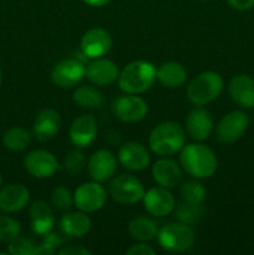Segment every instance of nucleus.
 Here are the masks:
<instances>
[{
	"instance_id": "nucleus-41",
	"label": "nucleus",
	"mask_w": 254,
	"mask_h": 255,
	"mask_svg": "<svg viewBox=\"0 0 254 255\" xmlns=\"http://www.w3.org/2000/svg\"><path fill=\"white\" fill-rule=\"evenodd\" d=\"M1 186H2V176L0 174V188H1Z\"/></svg>"
},
{
	"instance_id": "nucleus-2",
	"label": "nucleus",
	"mask_w": 254,
	"mask_h": 255,
	"mask_svg": "<svg viewBox=\"0 0 254 255\" xmlns=\"http://www.w3.org/2000/svg\"><path fill=\"white\" fill-rule=\"evenodd\" d=\"M157 69L152 62L146 60H136L120 71L117 84L125 94L139 95L151 89L156 81Z\"/></svg>"
},
{
	"instance_id": "nucleus-32",
	"label": "nucleus",
	"mask_w": 254,
	"mask_h": 255,
	"mask_svg": "<svg viewBox=\"0 0 254 255\" xmlns=\"http://www.w3.org/2000/svg\"><path fill=\"white\" fill-rule=\"evenodd\" d=\"M37 244L34 239L20 234L7 243V253L11 255H35Z\"/></svg>"
},
{
	"instance_id": "nucleus-30",
	"label": "nucleus",
	"mask_w": 254,
	"mask_h": 255,
	"mask_svg": "<svg viewBox=\"0 0 254 255\" xmlns=\"http://www.w3.org/2000/svg\"><path fill=\"white\" fill-rule=\"evenodd\" d=\"M21 234V224L7 213L0 214V243H9Z\"/></svg>"
},
{
	"instance_id": "nucleus-29",
	"label": "nucleus",
	"mask_w": 254,
	"mask_h": 255,
	"mask_svg": "<svg viewBox=\"0 0 254 255\" xmlns=\"http://www.w3.org/2000/svg\"><path fill=\"white\" fill-rule=\"evenodd\" d=\"M173 212L177 221L188 224V226H193V224L198 223L203 218L206 209L202 206V203L196 204L183 201L174 208Z\"/></svg>"
},
{
	"instance_id": "nucleus-14",
	"label": "nucleus",
	"mask_w": 254,
	"mask_h": 255,
	"mask_svg": "<svg viewBox=\"0 0 254 255\" xmlns=\"http://www.w3.org/2000/svg\"><path fill=\"white\" fill-rule=\"evenodd\" d=\"M80 46L84 56L89 59H99L111 50V34L104 27H92L82 35Z\"/></svg>"
},
{
	"instance_id": "nucleus-18",
	"label": "nucleus",
	"mask_w": 254,
	"mask_h": 255,
	"mask_svg": "<svg viewBox=\"0 0 254 255\" xmlns=\"http://www.w3.org/2000/svg\"><path fill=\"white\" fill-rule=\"evenodd\" d=\"M119 75V65L114 60L102 56L94 59L87 65L85 77H87V80L96 86H107L117 81Z\"/></svg>"
},
{
	"instance_id": "nucleus-13",
	"label": "nucleus",
	"mask_w": 254,
	"mask_h": 255,
	"mask_svg": "<svg viewBox=\"0 0 254 255\" xmlns=\"http://www.w3.org/2000/svg\"><path fill=\"white\" fill-rule=\"evenodd\" d=\"M117 161L124 168L132 172L146 169L151 163V156L144 144L137 141H128L119 149Z\"/></svg>"
},
{
	"instance_id": "nucleus-26",
	"label": "nucleus",
	"mask_w": 254,
	"mask_h": 255,
	"mask_svg": "<svg viewBox=\"0 0 254 255\" xmlns=\"http://www.w3.org/2000/svg\"><path fill=\"white\" fill-rule=\"evenodd\" d=\"M72 100L82 109L96 110L102 107L105 102L104 94L94 86H80L72 94Z\"/></svg>"
},
{
	"instance_id": "nucleus-21",
	"label": "nucleus",
	"mask_w": 254,
	"mask_h": 255,
	"mask_svg": "<svg viewBox=\"0 0 254 255\" xmlns=\"http://www.w3.org/2000/svg\"><path fill=\"white\" fill-rule=\"evenodd\" d=\"M61 116H60L56 110H42L35 117L34 125H32V132H34V136L40 142L50 141L59 133L60 128H61Z\"/></svg>"
},
{
	"instance_id": "nucleus-8",
	"label": "nucleus",
	"mask_w": 254,
	"mask_h": 255,
	"mask_svg": "<svg viewBox=\"0 0 254 255\" xmlns=\"http://www.w3.org/2000/svg\"><path fill=\"white\" fill-rule=\"evenodd\" d=\"M112 114L117 120L126 124L142 121L148 112L147 102L138 95L125 94L116 97L111 105Z\"/></svg>"
},
{
	"instance_id": "nucleus-19",
	"label": "nucleus",
	"mask_w": 254,
	"mask_h": 255,
	"mask_svg": "<svg viewBox=\"0 0 254 255\" xmlns=\"http://www.w3.org/2000/svg\"><path fill=\"white\" fill-rule=\"evenodd\" d=\"M97 122L92 115L85 114L74 120L70 127V141L75 147L85 148L95 141L97 136Z\"/></svg>"
},
{
	"instance_id": "nucleus-28",
	"label": "nucleus",
	"mask_w": 254,
	"mask_h": 255,
	"mask_svg": "<svg viewBox=\"0 0 254 255\" xmlns=\"http://www.w3.org/2000/svg\"><path fill=\"white\" fill-rule=\"evenodd\" d=\"M31 142V133L21 126H12L2 134V144L6 149L20 152L27 148Z\"/></svg>"
},
{
	"instance_id": "nucleus-42",
	"label": "nucleus",
	"mask_w": 254,
	"mask_h": 255,
	"mask_svg": "<svg viewBox=\"0 0 254 255\" xmlns=\"http://www.w3.org/2000/svg\"><path fill=\"white\" fill-rule=\"evenodd\" d=\"M202 1H209V0H202Z\"/></svg>"
},
{
	"instance_id": "nucleus-24",
	"label": "nucleus",
	"mask_w": 254,
	"mask_h": 255,
	"mask_svg": "<svg viewBox=\"0 0 254 255\" xmlns=\"http://www.w3.org/2000/svg\"><path fill=\"white\" fill-rule=\"evenodd\" d=\"M92 222L87 213L81 211L67 212L60 219V229L62 233L72 238H82L91 231Z\"/></svg>"
},
{
	"instance_id": "nucleus-22",
	"label": "nucleus",
	"mask_w": 254,
	"mask_h": 255,
	"mask_svg": "<svg viewBox=\"0 0 254 255\" xmlns=\"http://www.w3.org/2000/svg\"><path fill=\"white\" fill-rule=\"evenodd\" d=\"M152 177L158 186L164 188H174L182 179L181 166L168 157H162L154 162L152 167Z\"/></svg>"
},
{
	"instance_id": "nucleus-7",
	"label": "nucleus",
	"mask_w": 254,
	"mask_h": 255,
	"mask_svg": "<svg viewBox=\"0 0 254 255\" xmlns=\"http://www.w3.org/2000/svg\"><path fill=\"white\" fill-rule=\"evenodd\" d=\"M251 124L248 115L242 110L228 112L219 120L216 128V138L222 144H233L242 138Z\"/></svg>"
},
{
	"instance_id": "nucleus-27",
	"label": "nucleus",
	"mask_w": 254,
	"mask_h": 255,
	"mask_svg": "<svg viewBox=\"0 0 254 255\" xmlns=\"http://www.w3.org/2000/svg\"><path fill=\"white\" fill-rule=\"evenodd\" d=\"M128 233L134 241L149 242L158 234V227L147 217H137L128 224Z\"/></svg>"
},
{
	"instance_id": "nucleus-40",
	"label": "nucleus",
	"mask_w": 254,
	"mask_h": 255,
	"mask_svg": "<svg viewBox=\"0 0 254 255\" xmlns=\"http://www.w3.org/2000/svg\"><path fill=\"white\" fill-rule=\"evenodd\" d=\"M2 84V71H1V67H0V86Z\"/></svg>"
},
{
	"instance_id": "nucleus-4",
	"label": "nucleus",
	"mask_w": 254,
	"mask_h": 255,
	"mask_svg": "<svg viewBox=\"0 0 254 255\" xmlns=\"http://www.w3.org/2000/svg\"><path fill=\"white\" fill-rule=\"evenodd\" d=\"M224 87L223 77L216 71H203L187 86V97L196 106H206L218 99Z\"/></svg>"
},
{
	"instance_id": "nucleus-35",
	"label": "nucleus",
	"mask_w": 254,
	"mask_h": 255,
	"mask_svg": "<svg viewBox=\"0 0 254 255\" xmlns=\"http://www.w3.org/2000/svg\"><path fill=\"white\" fill-rule=\"evenodd\" d=\"M57 253L60 255H91V251L79 244L77 246L72 244V246H62Z\"/></svg>"
},
{
	"instance_id": "nucleus-34",
	"label": "nucleus",
	"mask_w": 254,
	"mask_h": 255,
	"mask_svg": "<svg viewBox=\"0 0 254 255\" xmlns=\"http://www.w3.org/2000/svg\"><path fill=\"white\" fill-rule=\"evenodd\" d=\"M51 204L56 211H69L74 204V194L65 186L56 187L51 193Z\"/></svg>"
},
{
	"instance_id": "nucleus-15",
	"label": "nucleus",
	"mask_w": 254,
	"mask_h": 255,
	"mask_svg": "<svg viewBox=\"0 0 254 255\" xmlns=\"http://www.w3.org/2000/svg\"><path fill=\"white\" fill-rule=\"evenodd\" d=\"M117 169V158L109 149H97L87 161V171L92 181L102 183L115 176Z\"/></svg>"
},
{
	"instance_id": "nucleus-10",
	"label": "nucleus",
	"mask_w": 254,
	"mask_h": 255,
	"mask_svg": "<svg viewBox=\"0 0 254 255\" xmlns=\"http://www.w3.org/2000/svg\"><path fill=\"white\" fill-rule=\"evenodd\" d=\"M86 74V65L76 57H67L57 62L51 71V80L61 89H72Z\"/></svg>"
},
{
	"instance_id": "nucleus-38",
	"label": "nucleus",
	"mask_w": 254,
	"mask_h": 255,
	"mask_svg": "<svg viewBox=\"0 0 254 255\" xmlns=\"http://www.w3.org/2000/svg\"><path fill=\"white\" fill-rule=\"evenodd\" d=\"M227 2L239 11H248L254 7V0H227Z\"/></svg>"
},
{
	"instance_id": "nucleus-12",
	"label": "nucleus",
	"mask_w": 254,
	"mask_h": 255,
	"mask_svg": "<svg viewBox=\"0 0 254 255\" xmlns=\"http://www.w3.org/2000/svg\"><path fill=\"white\" fill-rule=\"evenodd\" d=\"M24 166L27 173L39 179L49 178L60 169L56 157L46 149H35L29 152L24 158Z\"/></svg>"
},
{
	"instance_id": "nucleus-20",
	"label": "nucleus",
	"mask_w": 254,
	"mask_h": 255,
	"mask_svg": "<svg viewBox=\"0 0 254 255\" xmlns=\"http://www.w3.org/2000/svg\"><path fill=\"white\" fill-rule=\"evenodd\" d=\"M228 92L231 99L242 109L254 107V79L251 75L238 74L232 77Z\"/></svg>"
},
{
	"instance_id": "nucleus-16",
	"label": "nucleus",
	"mask_w": 254,
	"mask_h": 255,
	"mask_svg": "<svg viewBox=\"0 0 254 255\" xmlns=\"http://www.w3.org/2000/svg\"><path fill=\"white\" fill-rule=\"evenodd\" d=\"M214 128V119L211 112L203 106L192 110L186 119V133L194 141H204L211 136Z\"/></svg>"
},
{
	"instance_id": "nucleus-36",
	"label": "nucleus",
	"mask_w": 254,
	"mask_h": 255,
	"mask_svg": "<svg viewBox=\"0 0 254 255\" xmlns=\"http://www.w3.org/2000/svg\"><path fill=\"white\" fill-rule=\"evenodd\" d=\"M126 254L128 255H154L156 252L151 246H147L144 242H141L138 244H134L131 248L126 251Z\"/></svg>"
},
{
	"instance_id": "nucleus-33",
	"label": "nucleus",
	"mask_w": 254,
	"mask_h": 255,
	"mask_svg": "<svg viewBox=\"0 0 254 255\" xmlns=\"http://www.w3.org/2000/svg\"><path fill=\"white\" fill-rule=\"evenodd\" d=\"M64 169L70 174H77L84 169L86 166V157H85L84 152L81 148L75 147V148L70 149L64 158Z\"/></svg>"
},
{
	"instance_id": "nucleus-11",
	"label": "nucleus",
	"mask_w": 254,
	"mask_h": 255,
	"mask_svg": "<svg viewBox=\"0 0 254 255\" xmlns=\"http://www.w3.org/2000/svg\"><path fill=\"white\" fill-rule=\"evenodd\" d=\"M142 202H143V207L147 213L157 218L169 216L173 213L176 208V199L173 194L168 188H164L162 186L152 187L148 191L144 192Z\"/></svg>"
},
{
	"instance_id": "nucleus-17",
	"label": "nucleus",
	"mask_w": 254,
	"mask_h": 255,
	"mask_svg": "<svg viewBox=\"0 0 254 255\" xmlns=\"http://www.w3.org/2000/svg\"><path fill=\"white\" fill-rule=\"evenodd\" d=\"M30 191L22 183H7L0 188V211L2 213H16L29 204Z\"/></svg>"
},
{
	"instance_id": "nucleus-9",
	"label": "nucleus",
	"mask_w": 254,
	"mask_h": 255,
	"mask_svg": "<svg viewBox=\"0 0 254 255\" xmlns=\"http://www.w3.org/2000/svg\"><path fill=\"white\" fill-rule=\"evenodd\" d=\"M107 191L100 182L82 183L74 193V206L85 213L100 211L106 204Z\"/></svg>"
},
{
	"instance_id": "nucleus-31",
	"label": "nucleus",
	"mask_w": 254,
	"mask_h": 255,
	"mask_svg": "<svg viewBox=\"0 0 254 255\" xmlns=\"http://www.w3.org/2000/svg\"><path fill=\"white\" fill-rule=\"evenodd\" d=\"M206 187L199 181H187L181 186V196L183 201L201 204L206 199Z\"/></svg>"
},
{
	"instance_id": "nucleus-23",
	"label": "nucleus",
	"mask_w": 254,
	"mask_h": 255,
	"mask_svg": "<svg viewBox=\"0 0 254 255\" xmlns=\"http://www.w3.org/2000/svg\"><path fill=\"white\" fill-rule=\"evenodd\" d=\"M30 227L36 236H45L51 232L55 226V217L51 207L47 202L37 199L30 206Z\"/></svg>"
},
{
	"instance_id": "nucleus-39",
	"label": "nucleus",
	"mask_w": 254,
	"mask_h": 255,
	"mask_svg": "<svg viewBox=\"0 0 254 255\" xmlns=\"http://www.w3.org/2000/svg\"><path fill=\"white\" fill-rule=\"evenodd\" d=\"M87 5H91V6H104L107 5L109 2H111L112 0H84Z\"/></svg>"
},
{
	"instance_id": "nucleus-1",
	"label": "nucleus",
	"mask_w": 254,
	"mask_h": 255,
	"mask_svg": "<svg viewBox=\"0 0 254 255\" xmlns=\"http://www.w3.org/2000/svg\"><path fill=\"white\" fill-rule=\"evenodd\" d=\"M179 163L184 172L196 179L209 178L218 167V159L213 149L203 143L184 144L179 151Z\"/></svg>"
},
{
	"instance_id": "nucleus-25",
	"label": "nucleus",
	"mask_w": 254,
	"mask_h": 255,
	"mask_svg": "<svg viewBox=\"0 0 254 255\" xmlns=\"http://www.w3.org/2000/svg\"><path fill=\"white\" fill-rule=\"evenodd\" d=\"M156 80L166 89H178L187 80V70L177 61L163 62L157 69Z\"/></svg>"
},
{
	"instance_id": "nucleus-6",
	"label": "nucleus",
	"mask_w": 254,
	"mask_h": 255,
	"mask_svg": "<svg viewBox=\"0 0 254 255\" xmlns=\"http://www.w3.org/2000/svg\"><path fill=\"white\" fill-rule=\"evenodd\" d=\"M109 194L119 204L133 206L142 201L144 188L142 182L133 174H120L110 182Z\"/></svg>"
},
{
	"instance_id": "nucleus-5",
	"label": "nucleus",
	"mask_w": 254,
	"mask_h": 255,
	"mask_svg": "<svg viewBox=\"0 0 254 255\" xmlns=\"http://www.w3.org/2000/svg\"><path fill=\"white\" fill-rule=\"evenodd\" d=\"M156 238L164 251L171 253H183L194 246L196 233L191 226L177 221L158 229Z\"/></svg>"
},
{
	"instance_id": "nucleus-37",
	"label": "nucleus",
	"mask_w": 254,
	"mask_h": 255,
	"mask_svg": "<svg viewBox=\"0 0 254 255\" xmlns=\"http://www.w3.org/2000/svg\"><path fill=\"white\" fill-rule=\"evenodd\" d=\"M42 242L49 244V246L51 247V248H54L56 252H57V248H61L65 243L64 238H62L60 234L54 233L52 231L49 232V233H46L45 236H42Z\"/></svg>"
},
{
	"instance_id": "nucleus-3",
	"label": "nucleus",
	"mask_w": 254,
	"mask_h": 255,
	"mask_svg": "<svg viewBox=\"0 0 254 255\" xmlns=\"http://www.w3.org/2000/svg\"><path fill=\"white\" fill-rule=\"evenodd\" d=\"M148 144L152 152L158 156H173L186 144V129L178 122H162L151 131Z\"/></svg>"
}]
</instances>
